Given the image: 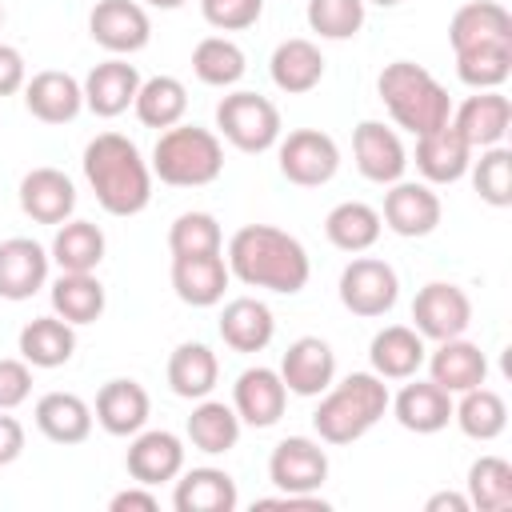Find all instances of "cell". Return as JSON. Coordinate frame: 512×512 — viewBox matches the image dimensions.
<instances>
[{
  "label": "cell",
  "instance_id": "cell-1",
  "mask_svg": "<svg viewBox=\"0 0 512 512\" xmlns=\"http://www.w3.org/2000/svg\"><path fill=\"white\" fill-rule=\"evenodd\" d=\"M228 272L248 284V288H264V292H280V296H296L308 276H312V260L308 248L288 236L284 228L272 224H244L232 232L228 240Z\"/></svg>",
  "mask_w": 512,
  "mask_h": 512
},
{
  "label": "cell",
  "instance_id": "cell-2",
  "mask_svg": "<svg viewBox=\"0 0 512 512\" xmlns=\"http://www.w3.org/2000/svg\"><path fill=\"white\" fill-rule=\"evenodd\" d=\"M84 180L108 216H136L152 200V168L120 132H100L84 144Z\"/></svg>",
  "mask_w": 512,
  "mask_h": 512
},
{
  "label": "cell",
  "instance_id": "cell-3",
  "mask_svg": "<svg viewBox=\"0 0 512 512\" xmlns=\"http://www.w3.org/2000/svg\"><path fill=\"white\" fill-rule=\"evenodd\" d=\"M388 400H392L388 384L376 372H352L340 384H328L320 392L312 428H316L320 444H352L384 420Z\"/></svg>",
  "mask_w": 512,
  "mask_h": 512
},
{
  "label": "cell",
  "instance_id": "cell-4",
  "mask_svg": "<svg viewBox=\"0 0 512 512\" xmlns=\"http://www.w3.org/2000/svg\"><path fill=\"white\" fill-rule=\"evenodd\" d=\"M376 92H380L392 124L412 136L436 132L452 120V96L424 64H412V60L384 64V72L376 76Z\"/></svg>",
  "mask_w": 512,
  "mask_h": 512
},
{
  "label": "cell",
  "instance_id": "cell-5",
  "mask_svg": "<svg viewBox=\"0 0 512 512\" xmlns=\"http://www.w3.org/2000/svg\"><path fill=\"white\" fill-rule=\"evenodd\" d=\"M148 168H152V176H160V184L204 188L224 172V144H220V136L212 128L180 120V124L160 132Z\"/></svg>",
  "mask_w": 512,
  "mask_h": 512
},
{
  "label": "cell",
  "instance_id": "cell-6",
  "mask_svg": "<svg viewBox=\"0 0 512 512\" xmlns=\"http://www.w3.org/2000/svg\"><path fill=\"white\" fill-rule=\"evenodd\" d=\"M216 132H220L232 148L256 156V152L276 148L284 124H280V108H276L268 96L236 88V92H228V96L216 104Z\"/></svg>",
  "mask_w": 512,
  "mask_h": 512
},
{
  "label": "cell",
  "instance_id": "cell-7",
  "mask_svg": "<svg viewBox=\"0 0 512 512\" xmlns=\"http://www.w3.org/2000/svg\"><path fill=\"white\" fill-rule=\"evenodd\" d=\"M400 300V276L388 260L380 256H352L340 272V304L352 312V316H364V320H376L384 312H392Z\"/></svg>",
  "mask_w": 512,
  "mask_h": 512
},
{
  "label": "cell",
  "instance_id": "cell-8",
  "mask_svg": "<svg viewBox=\"0 0 512 512\" xmlns=\"http://www.w3.org/2000/svg\"><path fill=\"white\" fill-rule=\"evenodd\" d=\"M276 160H280V176L300 188H320L340 172V148L320 128H292L288 136H280Z\"/></svg>",
  "mask_w": 512,
  "mask_h": 512
},
{
  "label": "cell",
  "instance_id": "cell-9",
  "mask_svg": "<svg viewBox=\"0 0 512 512\" xmlns=\"http://www.w3.org/2000/svg\"><path fill=\"white\" fill-rule=\"evenodd\" d=\"M472 324V300L460 284H448V280H432L416 292L412 300V328L424 336V340H452V336H464Z\"/></svg>",
  "mask_w": 512,
  "mask_h": 512
},
{
  "label": "cell",
  "instance_id": "cell-10",
  "mask_svg": "<svg viewBox=\"0 0 512 512\" xmlns=\"http://www.w3.org/2000/svg\"><path fill=\"white\" fill-rule=\"evenodd\" d=\"M268 480L280 492L312 496L328 480V452L312 436H284L268 456Z\"/></svg>",
  "mask_w": 512,
  "mask_h": 512
},
{
  "label": "cell",
  "instance_id": "cell-11",
  "mask_svg": "<svg viewBox=\"0 0 512 512\" xmlns=\"http://www.w3.org/2000/svg\"><path fill=\"white\" fill-rule=\"evenodd\" d=\"M88 36L112 56H132L148 48L152 20L136 0H96V8L88 12Z\"/></svg>",
  "mask_w": 512,
  "mask_h": 512
},
{
  "label": "cell",
  "instance_id": "cell-12",
  "mask_svg": "<svg viewBox=\"0 0 512 512\" xmlns=\"http://www.w3.org/2000/svg\"><path fill=\"white\" fill-rule=\"evenodd\" d=\"M440 212H444V208H440V196L432 192V184H424V180H396V184H388V192H384V212H380V220H384V228H392L396 236L420 240V236L436 232Z\"/></svg>",
  "mask_w": 512,
  "mask_h": 512
},
{
  "label": "cell",
  "instance_id": "cell-13",
  "mask_svg": "<svg viewBox=\"0 0 512 512\" xmlns=\"http://www.w3.org/2000/svg\"><path fill=\"white\" fill-rule=\"evenodd\" d=\"M124 468L132 484H168L184 472V440L168 428H140L124 452Z\"/></svg>",
  "mask_w": 512,
  "mask_h": 512
},
{
  "label": "cell",
  "instance_id": "cell-14",
  "mask_svg": "<svg viewBox=\"0 0 512 512\" xmlns=\"http://www.w3.org/2000/svg\"><path fill=\"white\" fill-rule=\"evenodd\" d=\"M48 248L32 236H8L0 240V300H32L48 284Z\"/></svg>",
  "mask_w": 512,
  "mask_h": 512
},
{
  "label": "cell",
  "instance_id": "cell-15",
  "mask_svg": "<svg viewBox=\"0 0 512 512\" xmlns=\"http://www.w3.org/2000/svg\"><path fill=\"white\" fill-rule=\"evenodd\" d=\"M352 156H356V168L364 180L372 184H396L404 180V168H408V152L400 144V136L380 124V120H360L356 132H352Z\"/></svg>",
  "mask_w": 512,
  "mask_h": 512
},
{
  "label": "cell",
  "instance_id": "cell-16",
  "mask_svg": "<svg viewBox=\"0 0 512 512\" xmlns=\"http://www.w3.org/2000/svg\"><path fill=\"white\" fill-rule=\"evenodd\" d=\"M232 408L248 428H272L288 408V388L276 368H244L232 384Z\"/></svg>",
  "mask_w": 512,
  "mask_h": 512
},
{
  "label": "cell",
  "instance_id": "cell-17",
  "mask_svg": "<svg viewBox=\"0 0 512 512\" xmlns=\"http://www.w3.org/2000/svg\"><path fill=\"white\" fill-rule=\"evenodd\" d=\"M276 372L292 396H320L336 380V352L320 336H300L288 344Z\"/></svg>",
  "mask_w": 512,
  "mask_h": 512
},
{
  "label": "cell",
  "instance_id": "cell-18",
  "mask_svg": "<svg viewBox=\"0 0 512 512\" xmlns=\"http://www.w3.org/2000/svg\"><path fill=\"white\" fill-rule=\"evenodd\" d=\"M20 212L36 224H64L76 212V184L60 168H32L20 180Z\"/></svg>",
  "mask_w": 512,
  "mask_h": 512
},
{
  "label": "cell",
  "instance_id": "cell-19",
  "mask_svg": "<svg viewBox=\"0 0 512 512\" xmlns=\"http://www.w3.org/2000/svg\"><path fill=\"white\" fill-rule=\"evenodd\" d=\"M428 380L440 384L448 396H460L476 384L488 380V356L480 352V344L452 336V340H436V348L428 352Z\"/></svg>",
  "mask_w": 512,
  "mask_h": 512
},
{
  "label": "cell",
  "instance_id": "cell-20",
  "mask_svg": "<svg viewBox=\"0 0 512 512\" xmlns=\"http://www.w3.org/2000/svg\"><path fill=\"white\" fill-rule=\"evenodd\" d=\"M80 88H84V108H88L92 116L112 120V116H120V112L132 108V100H136V92H140V72H136V64H128L124 56H112V60L96 64V68L84 76Z\"/></svg>",
  "mask_w": 512,
  "mask_h": 512
},
{
  "label": "cell",
  "instance_id": "cell-21",
  "mask_svg": "<svg viewBox=\"0 0 512 512\" xmlns=\"http://www.w3.org/2000/svg\"><path fill=\"white\" fill-rule=\"evenodd\" d=\"M508 124H512V100L500 92V88H488V92H476L468 96L460 108H452V128L468 140V148H492L508 136Z\"/></svg>",
  "mask_w": 512,
  "mask_h": 512
},
{
  "label": "cell",
  "instance_id": "cell-22",
  "mask_svg": "<svg viewBox=\"0 0 512 512\" xmlns=\"http://www.w3.org/2000/svg\"><path fill=\"white\" fill-rule=\"evenodd\" d=\"M232 272L224 252H204V256H172V292L188 308H212L224 300Z\"/></svg>",
  "mask_w": 512,
  "mask_h": 512
},
{
  "label": "cell",
  "instance_id": "cell-23",
  "mask_svg": "<svg viewBox=\"0 0 512 512\" xmlns=\"http://www.w3.org/2000/svg\"><path fill=\"white\" fill-rule=\"evenodd\" d=\"M96 424L108 432V436H136L148 416H152V400L144 392L140 380H128V376H116L108 380L100 392H96V408H92Z\"/></svg>",
  "mask_w": 512,
  "mask_h": 512
},
{
  "label": "cell",
  "instance_id": "cell-24",
  "mask_svg": "<svg viewBox=\"0 0 512 512\" xmlns=\"http://www.w3.org/2000/svg\"><path fill=\"white\" fill-rule=\"evenodd\" d=\"M388 408H392L396 424L416 436H432V432L448 428V420H452V396L440 384L416 380V376H408V384L388 400Z\"/></svg>",
  "mask_w": 512,
  "mask_h": 512
},
{
  "label": "cell",
  "instance_id": "cell-25",
  "mask_svg": "<svg viewBox=\"0 0 512 512\" xmlns=\"http://www.w3.org/2000/svg\"><path fill=\"white\" fill-rule=\"evenodd\" d=\"M24 108L40 124H68L84 108V88L76 76L60 72V68H44L24 84Z\"/></svg>",
  "mask_w": 512,
  "mask_h": 512
},
{
  "label": "cell",
  "instance_id": "cell-26",
  "mask_svg": "<svg viewBox=\"0 0 512 512\" xmlns=\"http://www.w3.org/2000/svg\"><path fill=\"white\" fill-rule=\"evenodd\" d=\"M468 164H472V148L452 128V120L436 132L416 136V172L424 176V184H456L468 176Z\"/></svg>",
  "mask_w": 512,
  "mask_h": 512
},
{
  "label": "cell",
  "instance_id": "cell-27",
  "mask_svg": "<svg viewBox=\"0 0 512 512\" xmlns=\"http://www.w3.org/2000/svg\"><path fill=\"white\" fill-rule=\"evenodd\" d=\"M216 328H220V340H224L232 352L252 356V352H264V348L272 344V336H276V316H272V308H268L264 300H256V296H236V300L224 304Z\"/></svg>",
  "mask_w": 512,
  "mask_h": 512
},
{
  "label": "cell",
  "instance_id": "cell-28",
  "mask_svg": "<svg viewBox=\"0 0 512 512\" xmlns=\"http://www.w3.org/2000/svg\"><path fill=\"white\" fill-rule=\"evenodd\" d=\"M368 360H372V372L380 380H408V376H416L424 368L428 344L412 324H388V328H380L372 336Z\"/></svg>",
  "mask_w": 512,
  "mask_h": 512
},
{
  "label": "cell",
  "instance_id": "cell-29",
  "mask_svg": "<svg viewBox=\"0 0 512 512\" xmlns=\"http://www.w3.org/2000/svg\"><path fill=\"white\" fill-rule=\"evenodd\" d=\"M236 504H240V492L224 468L204 464V468H188L176 476V488H172L176 512H232Z\"/></svg>",
  "mask_w": 512,
  "mask_h": 512
},
{
  "label": "cell",
  "instance_id": "cell-30",
  "mask_svg": "<svg viewBox=\"0 0 512 512\" xmlns=\"http://www.w3.org/2000/svg\"><path fill=\"white\" fill-rule=\"evenodd\" d=\"M452 52L476 48V44H512V16L496 0H468L448 20Z\"/></svg>",
  "mask_w": 512,
  "mask_h": 512
},
{
  "label": "cell",
  "instance_id": "cell-31",
  "mask_svg": "<svg viewBox=\"0 0 512 512\" xmlns=\"http://www.w3.org/2000/svg\"><path fill=\"white\" fill-rule=\"evenodd\" d=\"M268 72H272V84L288 96H304L312 92L320 80H324V56L312 40L304 36H292V40H280L272 48V60H268Z\"/></svg>",
  "mask_w": 512,
  "mask_h": 512
},
{
  "label": "cell",
  "instance_id": "cell-32",
  "mask_svg": "<svg viewBox=\"0 0 512 512\" xmlns=\"http://www.w3.org/2000/svg\"><path fill=\"white\" fill-rule=\"evenodd\" d=\"M216 380H220V360H216V352L208 344L184 340V344L172 348V356H168V388L180 400H204V396H212Z\"/></svg>",
  "mask_w": 512,
  "mask_h": 512
},
{
  "label": "cell",
  "instance_id": "cell-33",
  "mask_svg": "<svg viewBox=\"0 0 512 512\" xmlns=\"http://www.w3.org/2000/svg\"><path fill=\"white\" fill-rule=\"evenodd\" d=\"M20 360H28L32 368H60L72 360L76 352V328L68 320H60L56 312L52 316H36L20 328Z\"/></svg>",
  "mask_w": 512,
  "mask_h": 512
},
{
  "label": "cell",
  "instance_id": "cell-34",
  "mask_svg": "<svg viewBox=\"0 0 512 512\" xmlns=\"http://www.w3.org/2000/svg\"><path fill=\"white\" fill-rule=\"evenodd\" d=\"M36 428L52 444H84L92 436V408L76 392H44L36 400Z\"/></svg>",
  "mask_w": 512,
  "mask_h": 512
},
{
  "label": "cell",
  "instance_id": "cell-35",
  "mask_svg": "<svg viewBox=\"0 0 512 512\" xmlns=\"http://www.w3.org/2000/svg\"><path fill=\"white\" fill-rule=\"evenodd\" d=\"M380 232H384V220H380V212H376L372 204H364V200H344V204H336V208L324 216V236H328V244L340 248V252H348V256L368 252V248L380 240Z\"/></svg>",
  "mask_w": 512,
  "mask_h": 512
},
{
  "label": "cell",
  "instance_id": "cell-36",
  "mask_svg": "<svg viewBox=\"0 0 512 512\" xmlns=\"http://www.w3.org/2000/svg\"><path fill=\"white\" fill-rule=\"evenodd\" d=\"M52 312L60 320L76 324H96L104 316V284L96 280V272H60L48 288Z\"/></svg>",
  "mask_w": 512,
  "mask_h": 512
},
{
  "label": "cell",
  "instance_id": "cell-37",
  "mask_svg": "<svg viewBox=\"0 0 512 512\" xmlns=\"http://www.w3.org/2000/svg\"><path fill=\"white\" fill-rule=\"evenodd\" d=\"M104 248L108 244H104L100 224H92V220H64V224H56L48 256H52V264L60 272H96L100 260H104Z\"/></svg>",
  "mask_w": 512,
  "mask_h": 512
},
{
  "label": "cell",
  "instance_id": "cell-38",
  "mask_svg": "<svg viewBox=\"0 0 512 512\" xmlns=\"http://www.w3.org/2000/svg\"><path fill=\"white\" fill-rule=\"evenodd\" d=\"M240 440V416L232 404L224 400H196L192 416H188V444L204 456H224L232 452Z\"/></svg>",
  "mask_w": 512,
  "mask_h": 512
},
{
  "label": "cell",
  "instance_id": "cell-39",
  "mask_svg": "<svg viewBox=\"0 0 512 512\" xmlns=\"http://www.w3.org/2000/svg\"><path fill=\"white\" fill-rule=\"evenodd\" d=\"M132 112L144 128H172L184 120L188 112V88L176 80V76H152V80H140V92L132 100Z\"/></svg>",
  "mask_w": 512,
  "mask_h": 512
},
{
  "label": "cell",
  "instance_id": "cell-40",
  "mask_svg": "<svg viewBox=\"0 0 512 512\" xmlns=\"http://www.w3.org/2000/svg\"><path fill=\"white\" fill-rule=\"evenodd\" d=\"M452 420L460 424V432L468 440H496L508 428V404L500 392L476 384V388L460 392V400H452Z\"/></svg>",
  "mask_w": 512,
  "mask_h": 512
},
{
  "label": "cell",
  "instance_id": "cell-41",
  "mask_svg": "<svg viewBox=\"0 0 512 512\" xmlns=\"http://www.w3.org/2000/svg\"><path fill=\"white\" fill-rule=\"evenodd\" d=\"M192 72L200 84L208 88H232L240 84V76L248 72V56L236 40L228 36H204L196 48H192Z\"/></svg>",
  "mask_w": 512,
  "mask_h": 512
},
{
  "label": "cell",
  "instance_id": "cell-42",
  "mask_svg": "<svg viewBox=\"0 0 512 512\" xmlns=\"http://www.w3.org/2000/svg\"><path fill=\"white\" fill-rule=\"evenodd\" d=\"M468 508L476 512H508L512 508V464L504 456H480L464 480Z\"/></svg>",
  "mask_w": 512,
  "mask_h": 512
},
{
  "label": "cell",
  "instance_id": "cell-43",
  "mask_svg": "<svg viewBox=\"0 0 512 512\" xmlns=\"http://www.w3.org/2000/svg\"><path fill=\"white\" fill-rule=\"evenodd\" d=\"M456 76L476 92L500 88L512 76V44H476L456 52Z\"/></svg>",
  "mask_w": 512,
  "mask_h": 512
},
{
  "label": "cell",
  "instance_id": "cell-44",
  "mask_svg": "<svg viewBox=\"0 0 512 512\" xmlns=\"http://www.w3.org/2000/svg\"><path fill=\"white\" fill-rule=\"evenodd\" d=\"M472 172V188L484 204L492 208H508L512 204V152L492 144V148H480V160L468 164Z\"/></svg>",
  "mask_w": 512,
  "mask_h": 512
},
{
  "label": "cell",
  "instance_id": "cell-45",
  "mask_svg": "<svg viewBox=\"0 0 512 512\" xmlns=\"http://www.w3.org/2000/svg\"><path fill=\"white\" fill-rule=\"evenodd\" d=\"M220 248H224V232L212 212H180L168 228L172 256H204V252H220Z\"/></svg>",
  "mask_w": 512,
  "mask_h": 512
},
{
  "label": "cell",
  "instance_id": "cell-46",
  "mask_svg": "<svg viewBox=\"0 0 512 512\" xmlns=\"http://www.w3.org/2000/svg\"><path fill=\"white\" fill-rule=\"evenodd\" d=\"M304 16L320 40H352L364 28V0H308Z\"/></svg>",
  "mask_w": 512,
  "mask_h": 512
},
{
  "label": "cell",
  "instance_id": "cell-47",
  "mask_svg": "<svg viewBox=\"0 0 512 512\" xmlns=\"http://www.w3.org/2000/svg\"><path fill=\"white\" fill-rule=\"evenodd\" d=\"M200 16L216 32H244L264 16V0H200Z\"/></svg>",
  "mask_w": 512,
  "mask_h": 512
},
{
  "label": "cell",
  "instance_id": "cell-48",
  "mask_svg": "<svg viewBox=\"0 0 512 512\" xmlns=\"http://www.w3.org/2000/svg\"><path fill=\"white\" fill-rule=\"evenodd\" d=\"M32 396V364L20 356H4L0 360V408L12 412Z\"/></svg>",
  "mask_w": 512,
  "mask_h": 512
},
{
  "label": "cell",
  "instance_id": "cell-49",
  "mask_svg": "<svg viewBox=\"0 0 512 512\" xmlns=\"http://www.w3.org/2000/svg\"><path fill=\"white\" fill-rule=\"evenodd\" d=\"M24 84H28V64H24L20 48L0 44V96H16V92H24Z\"/></svg>",
  "mask_w": 512,
  "mask_h": 512
},
{
  "label": "cell",
  "instance_id": "cell-50",
  "mask_svg": "<svg viewBox=\"0 0 512 512\" xmlns=\"http://www.w3.org/2000/svg\"><path fill=\"white\" fill-rule=\"evenodd\" d=\"M108 508H112V512H156L160 500H156V492H152L148 484H136V488L116 492V496L108 500Z\"/></svg>",
  "mask_w": 512,
  "mask_h": 512
},
{
  "label": "cell",
  "instance_id": "cell-51",
  "mask_svg": "<svg viewBox=\"0 0 512 512\" xmlns=\"http://www.w3.org/2000/svg\"><path fill=\"white\" fill-rule=\"evenodd\" d=\"M20 452H24V424L0 408V468L20 460Z\"/></svg>",
  "mask_w": 512,
  "mask_h": 512
},
{
  "label": "cell",
  "instance_id": "cell-52",
  "mask_svg": "<svg viewBox=\"0 0 512 512\" xmlns=\"http://www.w3.org/2000/svg\"><path fill=\"white\" fill-rule=\"evenodd\" d=\"M428 512H468V496H460V492H436V496H428V504H424Z\"/></svg>",
  "mask_w": 512,
  "mask_h": 512
},
{
  "label": "cell",
  "instance_id": "cell-53",
  "mask_svg": "<svg viewBox=\"0 0 512 512\" xmlns=\"http://www.w3.org/2000/svg\"><path fill=\"white\" fill-rule=\"evenodd\" d=\"M144 4H152V8H180L184 0H144Z\"/></svg>",
  "mask_w": 512,
  "mask_h": 512
},
{
  "label": "cell",
  "instance_id": "cell-54",
  "mask_svg": "<svg viewBox=\"0 0 512 512\" xmlns=\"http://www.w3.org/2000/svg\"><path fill=\"white\" fill-rule=\"evenodd\" d=\"M364 4H380V8H392V4H400V0H364Z\"/></svg>",
  "mask_w": 512,
  "mask_h": 512
},
{
  "label": "cell",
  "instance_id": "cell-55",
  "mask_svg": "<svg viewBox=\"0 0 512 512\" xmlns=\"http://www.w3.org/2000/svg\"><path fill=\"white\" fill-rule=\"evenodd\" d=\"M0 24H4V8H0Z\"/></svg>",
  "mask_w": 512,
  "mask_h": 512
}]
</instances>
